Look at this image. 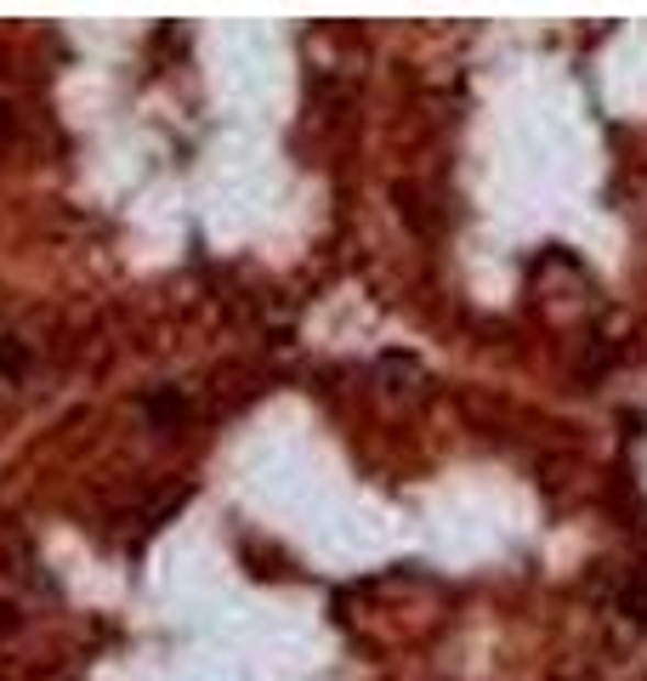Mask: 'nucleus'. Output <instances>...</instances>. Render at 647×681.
<instances>
[{"instance_id":"1","label":"nucleus","mask_w":647,"mask_h":681,"mask_svg":"<svg viewBox=\"0 0 647 681\" xmlns=\"http://www.w3.org/2000/svg\"><path fill=\"white\" fill-rule=\"evenodd\" d=\"M23 364H29V353H23V340H12V335H0V375H23Z\"/></svg>"},{"instance_id":"2","label":"nucleus","mask_w":647,"mask_h":681,"mask_svg":"<svg viewBox=\"0 0 647 681\" xmlns=\"http://www.w3.org/2000/svg\"><path fill=\"white\" fill-rule=\"evenodd\" d=\"M625 607H631V619H647V591L631 585V591H625Z\"/></svg>"},{"instance_id":"3","label":"nucleus","mask_w":647,"mask_h":681,"mask_svg":"<svg viewBox=\"0 0 647 681\" xmlns=\"http://www.w3.org/2000/svg\"><path fill=\"white\" fill-rule=\"evenodd\" d=\"M18 619H12V607H0V630H12Z\"/></svg>"},{"instance_id":"4","label":"nucleus","mask_w":647,"mask_h":681,"mask_svg":"<svg viewBox=\"0 0 647 681\" xmlns=\"http://www.w3.org/2000/svg\"><path fill=\"white\" fill-rule=\"evenodd\" d=\"M0 131H7V102H0Z\"/></svg>"}]
</instances>
